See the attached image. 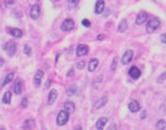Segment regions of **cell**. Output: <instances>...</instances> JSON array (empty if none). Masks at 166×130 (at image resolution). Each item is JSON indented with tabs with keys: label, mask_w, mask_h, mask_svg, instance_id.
I'll use <instances>...</instances> for the list:
<instances>
[{
	"label": "cell",
	"mask_w": 166,
	"mask_h": 130,
	"mask_svg": "<svg viewBox=\"0 0 166 130\" xmlns=\"http://www.w3.org/2000/svg\"><path fill=\"white\" fill-rule=\"evenodd\" d=\"M159 27H160V21H159V19L153 18V19L149 20V22L146 23V33L152 34V33H154L157 29H159Z\"/></svg>",
	"instance_id": "cell-1"
},
{
	"label": "cell",
	"mask_w": 166,
	"mask_h": 130,
	"mask_svg": "<svg viewBox=\"0 0 166 130\" xmlns=\"http://www.w3.org/2000/svg\"><path fill=\"white\" fill-rule=\"evenodd\" d=\"M4 50L6 51V53L10 56V57H13L14 53L16 52V44L14 41H8L7 43L4 44Z\"/></svg>",
	"instance_id": "cell-2"
},
{
	"label": "cell",
	"mask_w": 166,
	"mask_h": 130,
	"mask_svg": "<svg viewBox=\"0 0 166 130\" xmlns=\"http://www.w3.org/2000/svg\"><path fill=\"white\" fill-rule=\"evenodd\" d=\"M69 117H70V114H69L66 110L59 112L58 115H57V124H58V125H64V124H66V122L69 121Z\"/></svg>",
	"instance_id": "cell-3"
},
{
	"label": "cell",
	"mask_w": 166,
	"mask_h": 130,
	"mask_svg": "<svg viewBox=\"0 0 166 130\" xmlns=\"http://www.w3.org/2000/svg\"><path fill=\"white\" fill-rule=\"evenodd\" d=\"M60 28H62V30H64V31H70V30H72V29L74 28V22H73V20H72V19H65V20L63 21V23L60 25Z\"/></svg>",
	"instance_id": "cell-4"
},
{
	"label": "cell",
	"mask_w": 166,
	"mask_h": 130,
	"mask_svg": "<svg viewBox=\"0 0 166 130\" xmlns=\"http://www.w3.org/2000/svg\"><path fill=\"white\" fill-rule=\"evenodd\" d=\"M40 15H41V8H40V6L37 4L33 5L32 8H30V18L33 20H37L40 18Z\"/></svg>",
	"instance_id": "cell-5"
},
{
	"label": "cell",
	"mask_w": 166,
	"mask_h": 130,
	"mask_svg": "<svg viewBox=\"0 0 166 130\" xmlns=\"http://www.w3.org/2000/svg\"><path fill=\"white\" fill-rule=\"evenodd\" d=\"M88 53V47L86 44H79L77 47V56L78 57H82Z\"/></svg>",
	"instance_id": "cell-6"
},
{
	"label": "cell",
	"mask_w": 166,
	"mask_h": 130,
	"mask_svg": "<svg viewBox=\"0 0 166 130\" xmlns=\"http://www.w3.org/2000/svg\"><path fill=\"white\" fill-rule=\"evenodd\" d=\"M132 57H134V52H132L131 50H127V51L124 52V55L122 56V64H124V65L129 64V63L131 62Z\"/></svg>",
	"instance_id": "cell-7"
},
{
	"label": "cell",
	"mask_w": 166,
	"mask_h": 130,
	"mask_svg": "<svg viewBox=\"0 0 166 130\" xmlns=\"http://www.w3.org/2000/svg\"><path fill=\"white\" fill-rule=\"evenodd\" d=\"M146 19H147V14H146V12L142 11V12H139V13H138V15H137V18H136L135 23H136V25H142V23H144V22L146 21Z\"/></svg>",
	"instance_id": "cell-8"
},
{
	"label": "cell",
	"mask_w": 166,
	"mask_h": 130,
	"mask_svg": "<svg viewBox=\"0 0 166 130\" xmlns=\"http://www.w3.org/2000/svg\"><path fill=\"white\" fill-rule=\"evenodd\" d=\"M129 76H130L132 79H138L139 76H141V70H139L138 68H136V66H132V68H130V70H129Z\"/></svg>",
	"instance_id": "cell-9"
},
{
	"label": "cell",
	"mask_w": 166,
	"mask_h": 130,
	"mask_svg": "<svg viewBox=\"0 0 166 130\" xmlns=\"http://www.w3.org/2000/svg\"><path fill=\"white\" fill-rule=\"evenodd\" d=\"M43 76H44V73H43L42 70L36 71L35 76H34V84H35V86H40V85H41V80H42Z\"/></svg>",
	"instance_id": "cell-10"
},
{
	"label": "cell",
	"mask_w": 166,
	"mask_h": 130,
	"mask_svg": "<svg viewBox=\"0 0 166 130\" xmlns=\"http://www.w3.org/2000/svg\"><path fill=\"white\" fill-rule=\"evenodd\" d=\"M139 109H141V105H139L138 101L132 100V101L129 103V110H130L131 113H137V112H139Z\"/></svg>",
	"instance_id": "cell-11"
},
{
	"label": "cell",
	"mask_w": 166,
	"mask_h": 130,
	"mask_svg": "<svg viewBox=\"0 0 166 130\" xmlns=\"http://www.w3.org/2000/svg\"><path fill=\"white\" fill-rule=\"evenodd\" d=\"M22 90H23V84H22V80L21 79H18L15 81V85H14V92L16 95H20L22 93Z\"/></svg>",
	"instance_id": "cell-12"
},
{
	"label": "cell",
	"mask_w": 166,
	"mask_h": 130,
	"mask_svg": "<svg viewBox=\"0 0 166 130\" xmlns=\"http://www.w3.org/2000/svg\"><path fill=\"white\" fill-rule=\"evenodd\" d=\"M107 122H108V118H107V117H100V118L97 121L95 128H97L98 130H102V129L105 128V125L107 124Z\"/></svg>",
	"instance_id": "cell-13"
},
{
	"label": "cell",
	"mask_w": 166,
	"mask_h": 130,
	"mask_svg": "<svg viewBox=\"0 0 166 130\" xmlns=\"http://www.w3.org/2000/svg\"><path fill=\"white\" fill-rule=\"evenodd\" d=\"M98 65H99V60H98L97 58L91 59V60H90V63H88V71H90V72L95 71V70H97V68H98Z\"/></svg>",
	"instance_id": "cell-14"
},
{
	"label": "cell",
	"mask_w": 166,
	"mask_h": 130,
	"mask_svg": "<svg viewBox=\"0 0 166 130\" xmlns=\"http://www.w3.org/2000/svg\"><path fill=\"white\" fill-rule=\"evenodd\" d=\"M104 11H105V1L99 0L95 4V14H101Z\"/></svg>",
	"instance_id": "cell-15"
},
{
	"label": "cell",
	"mask_w": 166,
	"mask_h": 130,
	"mask_svg": "<svg viewBox=\"0 0 166 130\" xmlns=\"http://www.w3.org/2000/svg\"><path fill=\"white\" fill-rule=\"evenodd\" d=\"M23 129L25 130H32L34 127H35V120H33V118H28V120H26V122L23 123Z\"/></svg>",
	"instance_id": "cell-16"
},
{
	"label": "cell",
	"mask_w": 166,
	"mask_h": 130,
	"mask_svg": "<svg viewBox=\"0 0 166 130\" xmlns=\"http://www.w3.org/2000/svg\"><path fill=\"white\" fill-rule=\"evenodd\" d=\"M10 33H11V35L14 36L15 38H21L22 35H23L22 30L19 29V28H11V29H10Z\"/></svg>",
	"instance_id": "cell-17"
},
{
	"label": "cell",
	"mask_w": 166,
	"mask_h": 130,
	"mask_svg": "<svg viewBox=\"0 0 166 130\" xmlns=\"http://www.w3.org/2000/svg\"><path fill=\"white\" fill-rule=\"evenodd\" d=\"M57 96H58L57 91H56V90H51V91H50V93H49V98H48V102H49V105H52V103L56 101Z\"/></svg>",
	"instance_id": "cell-18"
},
{
	"label": "cell",
	"mask_w": 166,
	"mask_h": 130,
	"mask_svg": "<svg viewBox=\"0 0 166 130\" xmlns=\"http://www.w3.org/2000/svg\"><path fill=\"white\" fill-rule=\"evenodd\" d=\"M64 108H65V110L70 114V113H73L74 110H75V106H74V103L72 102V101H66L65 103H64Z\"/></svg>",
	"instance_id": "cell-19"
},
{
	"label": "cell",
	"mask_w": 166,
	"mask_h": 130,
	"mask_svg": "<svg viewBox=\"0 0 166 130\" xmlns=\"http://www.w3.org/2000/svg\"><path fill=\"white\" fill-rule=\"evenodd\" d=\"M107 101H108L107 96H102V98H100V99L95 102V105H94V106H95V108H97V109H100V108H102V107L107 103Z\"/></svg>",
	"instance_id": "cell-20"
},
{
	"label": "cell",
	"mask_w": 166,
	"mask_h": 130,
	"mask_svg": "<svg viewBox=\"0 0 166 130\" xmlns=\"http://www.w3.org/2000/svg\"><path fill=\"white\" fill-rule=\"evenodd\" d=\"M128 29V21L126 20V19H123L121 22H120V25H119V28H117V30L120 31V33H124L126 30Z\"/></svg>",
	"instance_id": "cell-21"
},
{
	"label": "cell",
	"mask_w": 166,
	"mask_h": 130,
	"mask_svg": "<svg viewBox=\"0 0 166 130\" xmlns=\"http://www.w3.org/2000/svg\"><path fill=\"white\" fill-rule=\"evenodd\" d=\"M77 90H78L77 85H75V84H72V85H70V86H69V88L66 90V94H67L69 96L74 95V94L77 93Z\"/></svg>",
	"instance_id": "cell-22"
},
{
	"label": "cell",
	"mask_w": 166,
	"mask_h": 130,
	"mask_svg": "<svg viewBox=\"0 0 166 130\" xmlns=\"http://www.w3.org/2000/svg\"><path fill=\"white\" fill-rule=\"evenodd\" d=\"M11 100H12V94H11V92H6V93L4 94V96H3V103L8 105V103H11Z\"/></svg>",
	"instance_id": "cell-23"
},
{
	"label": "cell",
	"mask_w": 166,
	"mask_h": 130,
	"mask_svg": "<svg viewBox=\"0 0 166 130\" xmlns=\"http://www.w3.org/2000/svg\"><path fill=\"white\" fill-rule=\"evenodd\" d=\"M166 128V121L165 120H159L156 124V129L157 130H165Z\"/></svg>",
	"instance_id": "cell-24"
},
{
	"label": "cell",
	"mask_w": 166,
	"mask_h": 130,
	"mask_svg": "<svg viewBox=\"0 0 166 130\" xmlns=\"http://www.w3.org/2000/svg\"><path fill=\"white\" fill-rule=\"evenodd\" d=\"M14 72H11V73H8L7 76H6V78H5V80H4V84H3V86H5V85H7V84H10L12 80H13V78H14Z\"/></svg>",
	"instance_id": "cell-25"
},
{
	"label": "cell",
	"mask_w": 166,
	"mask_h": 130,
	"mask_svg": "<svg viewBox=\"0 0 166 130\" xmlns=\"http://www.w3.org/2000/svg\"><path fill=\"white\" fill-rule=\"evenodd\" d=\"M25 53L27 55V56H32V48L29 47V45H25Z\"/></svg>",
	"instance_id": "cell-26"
},
{
	"label": "cell",
	"mask_w": 166,
	"mask_h": 130,
	"mask_svg": "<svg viewBox=\"0 0 166 130\" xmlns=\"http://www.w3.org/2000/svg\"><path fill=\"white\" fill-rule=\"evenodd\" d=\"M77 68L79 69V70H82L85 68V62L84 60H80V62H78V64H77Z\"/></svg>",
	"instance_id": "cell-27"
},
{
	"label": "cell",
	"mask_w": 166,
	"mask_h": 130,
	"mask_svg": "<svg viewBox=\"0 0 166 130\" xmlns=\"http://www.w3.org/2000/svg\"><path fill=\"white\" fill-rule=\"evenodd\" d=\"M78 3H79V0H72V1H69V7L72 8V7H74V6H77Z\"/></svg>",
	"instance_id": "cell-28"
},
{
	"label": "cell",
	"mask_w": 166,
	"mask_h": 130,
	"mask_svg": "<svg viewBox=\"0 0 166 130\" xmlns=\"http://www.w3.org/2000/svg\"><path fill=\"white\" fill-rule=\"evenodd\" d=\"M27 106H28V99H27V98H23L22 101H21V107H22V108H26Z\"/></svg>",
	"instance_id": "cell-29"
},
{
	"label": "cell",
	"mask_w": 166,
	"mask_h": 130,
	"mask_svg": "<svg viewBox=\"0 0 166 130\" xmlns=\"http://www.w3.org/2000/svg\"><path fill=\"white\" fill-rule=\"evenodd\" d=\"M82 25H84L85 27H90V26H91V22H90L87 19H84V20H82Z\"/></svg>",
	"instance_id": "cell-30"
},
{
	"label": "cell",
	"mask_w": 166,
	"mask_h": 130,
	"mask_svg": "<svg viewBox=\"0 0 166 130\" xmlns=\"http://www.w3.org/2000/svg\"><path fill=\"white\" fill-rule=\"evenodd\" d=\"M116 62H117V59H116V58H114L113 64H112V71H115V70H116Z\"/></svg>",
	"instance_id": "cell-31"
},
{
	"label": "cell",
	"mask_w": 166,
	"mask_h": 130,
	"mask_svg": "<svg viewBox=\"0 0 166 130\" xmlns=\"http://www.w3.org/2000/svg\"><path fill=\"white\" fill-rule=\"evenodd\" d=\"M73 73H74L73 69H70V70L67 71V73H66V77H72V76H73Z\"/></svg>",
	"instance_id": "cell-32"
},
{
	"label": "cell",
	"mask_w": 166,
	"mask_h": 130,
	"mask_svg": "<svg viewBox=\"0 0 166 130\" xmlns=\"http://www.w3.org/2000/svg\"><path fill=\"white\" fill-rule=\"evenodd\" d=\"M160 76H161V77L158 78V81H159V83H161L164 79H166V73H163V75H160Z\"/></svg>",
	"instance_id": "cell-33"
},
{
	"label": "cell",
	"mask_w": 166,
	"mask_h": 130,
	"mask_svg": "<svg viewBox=\"0 0 166 130\" xmlns=\"http://www.w3.org/2000/svg\"><path fill=\"white\" fill-rule=\"evenodd\" d=\"M160 38H161V42H163L164 44H166V34H163V35L160 36Z\"/></svg>",
	"instance_id": "cell-34"
},
{
	"label": "cell",
	"mask_w": 166,
	"mask_h": 130,
	"mask_svg": "<svg viewBox=\"0 0 166 130\" xmlns=\"http://www.w3.org/2000/svg\"><path fill=\"white\" fill-rule=\"evenodd\" d=\"M105 38V35L104 34H99L98 36H97V40H99V41H102Z\"/></svg>",
	"instance_id": "cell-35"
},
{
	"label": "cell",
	"mask_w": 166,
	"mask_h": 130,
	"mask_svg": "<svg viewBox=\"0 0 166 130\" xmlns=\"http://www.w3.org/2000/svg\"><path fill=\"white\" fill-rule=\"evenodd\" d=\"M50 84H51V80L48 79L47 83H45V85H44V88H49V87H50Z\"/></svg>",
	"instance_id": "cell-36"
},
{
	"label": "cell",
	"mask_w": 166,
	"mask_h": 130,
	"mask_svg": "<svg viewBox=\"0 0 166 130\" xmlns=\"http://www.w3.org/2000/svg\"><path fill=\"white\" fill-rule=\"evenodd\" d=\"M6 5H7V6H12V5H14V0H8V1H6Z\"/></svg>",
	"instance_id": "cell-37"
},
{
	"label": "cell",
	"mask_w": 166,
	"mask_h": 130,
	"mask_svg": "<svg viewBox=\"0 0 166 130\" xmlns=\"http://www.w3.org/2000/svg\"><path fill=\"white\" fill-rule=\"evenodd\" d=\"M108 130H117V127H116V124H112L110 127H109V129Z\"/></svg>",
	"instance_id": "cell-38"
},
{
	"label": "cell",
	"mask_w": 166,
	"mask_h": 130,
	"mask_svg": "<svg viewBox=\"0 0 166 130\" xmlns=\"http://www.w3.org/2000/svg\"><path fill=\"white\" fill-rule=\"evenodd\" d=\"M4 63H5L4 58H3V57H0V66H3V65H4Z\"/></svg>",
	"instance_id": "cell-39"
},
{
	"label": "cell",
	"mask_w": 166,
	"mask_h": 130,
	"mask_svg": "<svg viewBox=\"0 0 166 130\" xmlns=\"http://www.w3.org/2000/svg\"><path fill=\"white\" fill-rule=\"evenodd\" d=\"M145 113H146V112H143V114H142V116H141L142 118H144V117H145Z\"/></svg>",
	"instance_id": "cell-40"
},
{
	"label": "cell",
	"mask_w": 166,
	"mask_h": 130,
	"mask_svg": "<svg viewBox=\"0 0 166 130\" xmlns=\"http://www.w3.org/2000/svg\"><path fill=\"white\" fill-rule=\"evenodd\" d=\"M75 130H82V129H81V127H77Z\"/></svg>",
	"instance_id": "cell-41"
},
{
	"label": "cell",
	"mask_w": 166,
	"mask_h": 130,
	"mask_svg": "<svg viewBox=\"0 0 166 130\" xmlns=\"http://www.w3.org/2000/svg\"><path fill=\"white\" fill-rule=\"evenodd\" d=\"M0 130H5V129H4L3 127H0Z\"/></svg>",
	"instance_id": "cell-42"
}]
</instances>
